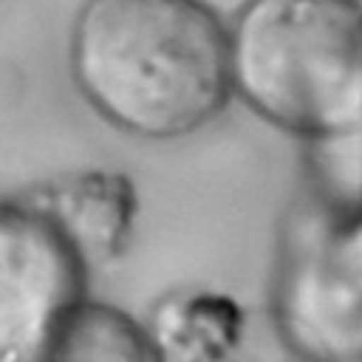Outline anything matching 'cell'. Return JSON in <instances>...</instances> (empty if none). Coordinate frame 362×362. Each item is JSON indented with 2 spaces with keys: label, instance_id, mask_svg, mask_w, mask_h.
Listing matches in <instances>:
<instances>
[{
  "label": "cell",
  "instance_id": "1",
  "mask_svg": "<svg viewBox=\"0 0 362 362\" xmlns=\"http://www.w3.org/2000/svg\"><path fill=\"white\" fill-rule=\"evenodd\" d=\"M79 99L139 141H175L232 102L226 20L195 0H82L68 28Z\"/></svg>",
  "mask_w": 362,
  "mask_h": 362
},
{
  "label": "cell",
  "instance_id": "2",
  "mask_svg": "<svg viewBox=\"0 0 362 362\" xmlns=\"http://www.w3.org/2000/svg\"><path fill=\"white\" fill-rule=\"evenodd\" d=\"M269 317L294 362H362V204L311 189L283 218Z\"/></svg>",
  "mask_w": 362,
  "mask_h": 362
},
{
  "label": "cell",
  "instance_id": "3",
  "mask_svg": "<svg viewBox=\"0 0 362 362\" xmlns=\"http://www.w3.org/2000/svg\"><path fill=\"white\" fill-rule=\"evenodd\" d=\"M34 212L88 269L116 263L136 238L139 192L119 170H76L31 192Z\"/></svg>",
  "mask_w": 362,
  "mask_h": 362
},
{
  "label": "cell",
  "instance_id": "4",
  "mask_svg": "<svg viewBox=\"0 0 362 362\" xmlns=\"http://www.w3.org/2000/svg\"><path fill=\"white\" fill-rule=\"evenodd\" d=\"M141 322L158 362H243L249 320L229 291L212 286L167 288Z\"/></svg>",
  "mask_w": 362,
  "mask_h": 362
},
{
  "label": "cell",
  "instance_id": "5",
  "mask_svg": "<svg viewBox=\"0 0 362 362\" xmlns=\"http://www.w3.org/2000/svg\"><path fill=\"white\" fill-rule=\"evenodd\" d=\"M40 362H158V356L141 320L82 297L54 331Z\"/></svg>",
  "mask_w": 362,
  "mask_h": 362
},
{
  "label": "cell",
  "instance_id": "6",
  "mask_svg": "<svg viewBox=\"0 0 362 362\" xmlns=\"http://www.w3.org/2000/svg\"><path fill=\"white\" fill-rule=\"evenodd\" d=\"M198 6H204V8H209L212 14H218V17H223V20H229V17H235L243 6H249L252 0H195Z\"/></svg>",
  "mask_w": 362,
  "mask_h": 362
},
{
  "label": "cell",
  "instance_id": "7",
  "mask_svg": "<svg viewBox=\"0 0 362 362\" xmlns=\"http://www.w3.org/2000/svg\"><path fill=\"white\" fill-rule=\"evenodd\" d=\"M356 201H359V204H362V187H359V195H356Z\"/></svg>",
  "mask_w": 362,
  "mask_h": 362
}]
</instances>
